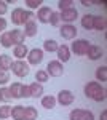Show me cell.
I'll return each mask as SVG.
<instances>
[{
  "label": "cell",
  "instance_id": "obj_22",
  "mask_svg": "<svg viewBox=\"0 0 107 120\" xmlns=\"http://www.w3.org/2000/svg\"><path fill=\"white\" fill-rule=\"evenodd\" d=\"M11 119L13 120H24V107L22 106L11 107Z\"/></svg>",
  "mask_w": 107,
  "mask_h": 120
},
{
  "label": "cell",
  "instance_id": "obj_28",
  "mask_svg": "<svg viewBox=\"0 0 107 120\" xmlns=\"http://www.w3.org/2000/svg\"><path fill=\"white\" fill-rule=\"evenodd\" d=\"M96 79L99 82H106L107 80V67L102 66V67H98L96 69Z\"/></svg>",
  "mask_w": 107,
  "mask_h": 120
},
{
  "label": "cell",
  "instance_id": "obj_9",
  "mask_svg": "<svg viewBox=\"0 0 107 120\" xmlns=\"http://www.w3.org/2000/svg\"><path fill=\"white\" fill-rule=\"evenodd\" d=\"M77 27L74 26V24H63V27H61V37L66 38V40H74V38L77 37Z\"/></svg>",
  "mask_w": 107,
  "mask_h": 120
},
{
  "label": "cell",
  "instance_id": "obj_8",
  "mask_svg": "<svg viewBox=\"0 0 107 120\" xmlns=\"http://www.w3.org/2000/svg\"><path fill=\"white\" fill-rule=\"evenodd\" d=\"M78 18V11L74 8H69V10H64V11H59V19L64 21L66 24H72L75 19Z\"/></svg>",
  "mask_w": 107,
  "mask_h": 120
},
{
  "label": "cell",
  "instance_id": "obj_19",
  "mask_svg": "<svg viewBox=\"0 0 107 120\" xmlns=\"http://www.w3.org/2000/svg\"><path fill=\"white\" fill-rule=\"evenodd\" d=\"M22 13H24L22 8H15L11 11V22L15 26H21L22 24Z\"/></svg>",
  "mask_w": 107,
  "mask_h": 120
},
{
  "label": "cell",
  "instance_id": "obj_1",
  "mask_svg": "<svg viewBox=\"0 0 107 120\" xmlns=\"http://www.w3.org/2000/svg\"><path fill=\"white\" fill-rule=\"evenodd\" d=\"M106 88L101 86L99 82H88L85 85V94L86 98H91L93 101L101 102V101H106Z\"/></svg>",
  "mask_w": 107,
  "mask_h": 120
},
{
  "label": "cell",
  "instance_id": "obj_12",
  "mask_svg": "<svg viewBox=\"0 0 107 120\" xmlns=\"http://www.w3.org/2000/svg\"><path fill=\"white\" fill-rule=\"evenodd\" d=\"M56 53H58V61L59 63H67L70 59V48L67 45H59Z\"/></svg>",
  "mask_w": 107,
  "mask_h": 120
},
{
  "label": "cell",
  "instance_id": "obj_2",
  "mask_svg": "<svg viewBox=\"0 0 107 120\" xmlns=\"http://www.w3.org/2000/svg\"><path fill=\"white\" fill-rule=\"evenodd\" d=\"M11 72L16 75V77H26V75L29 74V64H27L24 59L13 61V64H11Z\"/></svg>",
  "mask_w": 107,
  "mask_h": 120
},
{
  "label": "cell",
  "instance_id": "obj_39",
  "mask_svg": "<svg viewBox=\"0 0 107 120\" xmlns=\"http://www.w3.org/2000/svg\"><path fill=\"white\" fill-rule=\"evenodd\" d=\"M81 5H85V7H88V5H91V2H86V0H81Z\"/></svg>",
  "mask_w": 107,
  "mask_h": 120
},
{
  "label": "cell",
  "instance_id": "obj_38",
  "mask_svg": "<svg viewBox=\"0 0 107 120\" xmlns=\"http://www.w3.org/2000/svg\"><path fill=\"white\" fill-rule=\"evenodd\" d=\"M99 120H107V111H102L99 115Z\"/></svg>",
  "mask_w": 107,
  "mask_h": 120
},
{
  "label": "cell",
  "instance_id": "obj_35",
  "mask_svg": "<svg viewBox=\"0 0 107 120\" xmlns=\"http://www.w3.org/2000/svg\"><path fill=\"white\" fill-rule=\"evenodd\" d=\"M7 11H8V3L5 0H0V16H3Z\"/></svg>",
  "mask_w": 107,
  "mask_h": 120
},
{
  "label": "cell",
  "instance_id": "obj_13",
  "mask_svg": "<svg viewBox=\"0 0 107 120\" xmlns=\"http://www.w3.org/2000/svg\"><path fill=\"white\" fill-rule=\"evenodd\" d=\"M10 38H11V43L13 45H21V43H24V32L21 30V29H13L11 32H10Z\"/></svg>",
  "mask_w": 107,
  "mask_h": 120
},
{
  "label": "cell",
  "instance_id": "obj_7",
  "mask_svg": "<svg viewBox=\"0 0 107 120\" xmlns=\"http://www.w3.org/2000/svg\"><path fill=\"white\" fill-rule=\"evenodd\" d=\"M70 120H94V115L91 111H85V109H74L69 115Z\"/></svg>",
  "mask_w": 107,
  "mask_h": 120
},
{
  "label": "cell",
  "instance_id": "obj_27",
  "mask_svg": "<svg viewBox=\"0 0 107 120\" xmlns=\"http://www.w3.org/2000/svg\"><path fill=\"white\" fill-rule=\"evenodd\" d=\"M48 79H50V75L46 74V71H45V69L37 71V74H35V82L37 83H45V82H48Z\"/></svg>",
  "mask_w": 107,
  "mask_h": 120
},
{
  "label": "cell",
  "instance_id": "obj_3",
  "mask_svg": "<svg viewBox=\"0 0 107 120\" xmlns=\"http://www.w3.org/2000/svg\"><path fill=\"white\" fill-rule=\"evenodd\" d=\"M46 74L50 75V77H61L64 74V66L63 63H59L58 59H54V61H50L48 66H46Z\"/></svg>",
  "mask_w": 107,
  "mask_h": 120
},
{
  "label": "cell",
  "instance_id": "obj_33",
  "mask_svg": "<svg viewBox=\"0 0 107 120\" xmlns=\"http://www.w3.org/2000/svg\"><path fill=\"white\" fill-rule=\"evenodd\" d=\"M8 82H10V72L0 69V85H5V83H8Z\"/></svg>",
  "mask_w": 107,
  "mask_h": 120
},
{
  "label": "cell",
  "instance_id": "obj_36",
  "mask_svg": "<svg viewBox=\"0 0 107 120\" xmlns=\"http://www.w3.org/2000/svg\"><path fill=\"white\" fill-rule=\"evenodd\" d=\"M7 30V19L5 18H0V34Z\"/></svg>",
  "mask_w": 107,
  "mask_h": 120
},
{
  "label": "cell",
  "instance_id": "obj_20",
  "mask_svg": "<svg viewBox=\"0 0 107 120\" xmlns=\"http://www.w3.org/2000/svg\"><path fill=\"white\" fill-rule=\"evenodd\" d=\"M54 106H56V98H54L53 94H48V96H43L42 98V107H45V109H53Z\"/></svg>",
  "mask_w": 107,
  "mask_h": 120
},
{
  "label": "cell",
  "instance_id": "obj_26",
  "mask_svg": "<svg viewBox=\"0 0 107 120\" xmlns=\"http://www.w3.org/2000/svg\"><path fill=\"white\" fill-rule=\"evenodd\" d=\"M0 45L3 46V48H10V46L13 45L11 43V38H10V32H2L0 34Z\"/></svg>",
  "mask_w": 107,
  "mask_h": 120
},
{
  "label": "cell",
  "instance_id": "obj_25",
  "mask_svg": "<svg viewBox=\"0 0 107 120\" xmlns=\"http://www.w3.org/2000/svg\"><path fill=\"white\" fill-rule=\"evenodd\" d=\"M93 15H83L81 16V27L86 29V30H91L93 29Z\"/></svg>",
  "mask_w": 107,
  "mask_h": 120
},
{
  "label": "cell",
  "instance_id": "obj_29",
  "mask_svg": "<svg viewBox=\"0 0 107 120\" xmlns=\"http://www.w3.org/2000/svg\"><path fill=\"white\" fill-rule=\"evenodd\" d=\"M11 115V107L10 106H0V120H7Z\"/></svg>",
  "mask_w": 107,
  "mask_h": 120
},
{
  "label": "cell",
  "instance_id": "obj_10",
  "mask_svg": "<svg viewBox=\"0 0 107 120\" xmlns=\"http://www.w3.org/2000/svg\"><path fill=\"white\" fill-rule=\"evenodd\" d=\"M24 35L26 37H35L37 32H38V26H37V21L35 19H30V21H27L26 24H24Z\"/></svg>",
  "mask_w": 107,
  "mask_h": 120
},
{
  "label": "cell",
  "instance_id": "obj_21",
  "mask_svg": "<svg viewBox=\"0 0 107 120\" xmlns=\"http://www.w3.org/2000/svg\"><path fill=\"white\" fill-rule=\"evenodd\" d=\"M37 117H38V112L35 107H32V106L24 107V120H37Z\"/></svg>",
  "mask_w": 107,
  "mask_h": 120
},
{
  "label": "cell",
  "instance_id": "obj_6",
  "mask_svg": "<svg viewBox=\"0 0 107 120\" xmlns=\"http://www.w3.org/2000/svg\"><path fill=\"white\" fill-rule=\"evenodd\" d=\"M74 101H75V94L70 90H61V91L58 93L56 102H59L61 106H70Z\"/></svg>",
  "mask_w": 107,
  "mask_h": 120
},
{
  "label": "cell",
  "instance_id": "obj_24",
  "mask_svg": "<svg viewBox=\"0 0 107 120\" xmlns=\"http://www.w3.org/2000/svg\"><path fill=\"white\" fill-rule=\"evenodd\" d=\"M59 48V43L56 40H45L43 42V50L48 51V53H53V51H58Z\"/></svg>",
  "mask_w": 107,
  "mask_h": 120
},
{
  "label": "cell",
  "instance_id": "obj_23",
  "mask_svg": "<svg viewBox=\"0 0 107 120\" xmlns=\"http://www.w3.org/2000/svg\"><path fill=\"white\" fill-rule=\"evenodd\" d=\"M11 64H13L11 56H8V55H0V69L8 71V69H11Z\"/></svg>",
  "mask_w": 107,
  "mask_h": 120
},
{
  "label": "cell",
  "instance_id": "obj_32",
  "mask_svg": "<svg viewBox=\"0 0 107 120\" xmlns=\"http://www.w3.org/2000/svg\"><path fill=\"white\" fill-rule=\"evenodd\" d=\"M59 13H56V11H53L51 15H50V21H48V24H51V26H59Z\"/></svg>",
  "mask_w": 107,
  "mask_h": 120
},
{
  "label": "cell",
  "instance_id": "obj_34",
  "mask_svg": "<svg viewBox=\"0 0 107 120\" xmlns=\"http://www.w3.org/2000/svg\"><path fill=\"white\" fill-rule=\"evenodd\" d=\"M43 2L42 0H26V5L29 7V8H40V5H42Z\"/></svg>",
  "mask_w": 107,
  "mask_h": 120
},
{
  "label": "cell",
  "instance_id": "obj_31",
  "mask_svg": "<svg viewBox=\"0 0 107 120\" xmlns=\"http://www.w3.org/2000/svg\"><path fill=\"white\" fill-rule=\"evenodd\" d=\"M72 5H74V0H59L58 2V8L61 10V11L72 8Z\"/></svg>",
  "mask_w": 107,
  "mask_h": 120
},
{
  "label": "cell",
  "instance_id": "obj_5",
  "mask_svg": "<svg viewBox=\"0 0 107 120\" xmlns=\"http://www.w3.org/2000/svg\"><path fill=\"white\" fill-rule=\"evenodd\" d=\"M89 45H91V43H89L86 38H78V40H75V42L72 43V51H74L75 55H78V56H83V55H86Z\"/></svg>",
  "mask_w": 107,
  "mask_h": 120
},
{
  "label": "cell",
  "instance_id": "obj_11",
  "mask_svg": "<svg viewBox=\"0 0 107 120\" xmlns=\"http://www.w3.org/2000/svg\"><path fill=\"white\" fill-rule=\"evenodd\" d=\"M53 11L50 7H40L38 11H37V19L42 22V24H48V21H50V15H51Z\"/></svg>",
  "mask_w": 107,
  "mask_h": 120
},
{
  "label": "cell",
  "instance_id": "obj_18",
  "mask_svg": "<svg viewBox=\"0 0 107 120\" xmlns=\"http://www.w3.org/2000/svg\"><path fill=\"white\" fill-rule=\"evenodd\" d=\"M107 27V19L104 16H94L93 18V29L94 30H106Z\"/></svg>",
  "mask_w": 107,
  "mask_h": 120
},
{
  "label": "cell",
  "instance_id": "obj_37",
  "mask_svg": "<svg viewBox=\"0 0 107 120\" xmlns=\"http://www.w3.org/2000/svg\"><path fill=\"white\" fill-rule=\"evenodd\" d=\"M22 98H30V94H29V85H22Z\"/></svg>",
  "mask_w": 107,
  "mask_h": 120
},
{
  "label": "cell",
  "instance_id": "obj_17",
  "mask_svg": "<svg viewBox=\"0 0 107 120\" xmlns=\"http://www.w3.org/2000/svg\"><path fill=\"white\" fill-rule=\"evenodd\" d=\"M8 90H10V93H11V98H15V99L22 98V83H19V82L11 83V86H10Z\"/></svg>",
  "mask_w": 107,
  "mask_h": 120
},
{
  "label": "cell",
  "instance_id": "obj_16",
  "mask_svg": "<svg viewBox=\"0 0 107 120\" xmlns=\"http://www.w3.org/2000/svg\"><path fill=\"white\" fill-rule=\"evenodd\" d=\"M27 53H29V48H27L24 43L15 45V48H13V55H15V58H18V59H24V58H27Z\"/></svg>",
  "mask_w": 107,
  "mask_h": 120
},
{
  "label": "cell",
  "instance_id": "obj_14",
  "mask_svg": "<svg viewBox=\"0 0 107 120\" xmlns=\"http://www.w3.org/2000/svg\"><path fill=\"white\" fill-rule=\"evenodd\" d=\"M86 55H88V58L91 59V61H96V59H101V58H102L104 51H102L101 46H98V45H89Z\"/></svg>",
  "mask_w": 107,
  "mask_h": 120
},
{
  "label": "cell",
  "instance_id": "obj_30",
  "mask_svg": "<svg viewBox=\"0 0 107 120\" xmlns=\"http://www.w3.org/2000/svg\"><path fill=\"white\" fill-rule=\"evenodd\" d=\"M11 99V93H10V90L7 88V86H2L0 88V101H10Z\"/></svg>",
  "mask_w": 107,
  "mask_h": 120
},
{
  "label": "cell",
  "instance_id": "obj_4",
  "mask_svg": "<svg viewBox=\"0 0 107 120\" xmlns=\"http://www.w3.org/2000/svg\"><path fill=\"white\" fill-rule=\"evenodd\" d=\"M43 61V50L40 48H32L27 53V64L29 66H37Z\"/></svg>",
  "mask_w": 107,
  "mask_h": 120
},
{
  "label": "cell",
  "instance_id": "obj_15",
  "mask_svg": "<svg viewBox=\"0 0 107 120\" xmlns=\"http://www.w3.org/2000/svg\"><path fill=\"white\" fill-rule=\"evenodd\" d=\"M29 94L32 96V98H40L42 94H43V85L42 83H30L29 85Z\"/></svg>",
  "mask_w": 107,
  "mask_h": 120
}]
</instances>
